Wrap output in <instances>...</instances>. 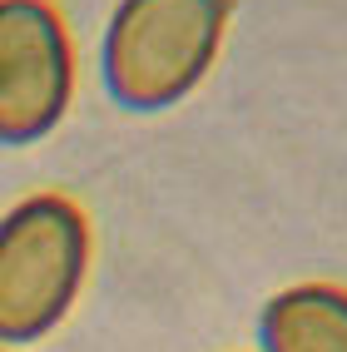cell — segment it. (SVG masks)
I'll return each instance as SVG.
<instances>
[{"instance_id": "cell-4", "label": "cell", "mask_w": 347, "mask_h": 352, "mask_svg": "<svg viewBox=\"0 0 347 352\" xmlns=\"http://www.w3.org/2000/svg\"><path fill=\"white\" fill-rule=\"evenodd\" d=\"M258 352H347V288L293 283L278 288L253 322Z\"/></svg>"}, {"instance_id": "cell-3", "label": "cell", "mask_w": 347, "mask_h": 352, "mask_svg": "<svg viewBox=\"0 0 347 352\" xmlns=\"http://www.w3.org/2000/svg\"><path fill=\"white\" fill-rule=\"evenodd\" d=\"M75 100V40L50 0H0V149L50 139Z\"/></svg>"}, {"instance_id": "cell-2", "label": "cell", "mask_w": 347, "mask_h": 352, "mask_svg": "<svg viewBox=\"0 0 347 352\" xmlns=\"http://www.w3.org/2000/svg\"><path fill=\"white\" fill-rule=\"evenodd\" d=\"M89 248V219L65 194H30L0 214V352L45 342L75 313Z\"/></svg>"}, {"instance_id": "cell-1", "label": "cell", "mask_w": 347, "mask_h": 352, "mask_svg": "<svg viewBox=\"0 0 347 352\" xmlns=\"http://www.w3.org/2000/svg\"><path fill=\"white\" fill-rule=\"evenodd\" d=\"M234 0H114L100 30V85L124 114H164L208 80Z\"/></svg>"}]
</instances>
